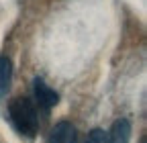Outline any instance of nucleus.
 Segmentation results:
<instances>
[{"mask_svg": "<svg viewBox=\"0 0 147 143\" xmlns=\"http://www.w3.org/2000/svg\"><path fill=\"white\" fill-rule=\"evenodd\" d=\"M8 115L14 125V129L25 135V137H35L39 131V115H37L35 104L25 98V96H16L8 104Z\"/></svg>", "mask_w": 147, "mask_h": 143, "instance_id": "f257e3e1", "label": "nucleus"}, {"mask_svg": "<svg viewBox=\"0 0 147 143\" xmlns=\"http://www.w3.org/2000/svg\"><path fill=\"white\" fill-rule=\"evenodd\" d=\"M33 84H35V98H37V102H39L41 109L49 111V109H53V106L59 102V94L55 92L53 88H49L41 78H35Z\"/></svg>", "mask_w": 147, "mask_h": 143, "instance_id": "f03ea898", "label": "nucleus"}, {"mask_svg": "<svg viewBox=\"0 0 147 143\" xmlns=\"http://www.w3.org/2000/svg\"><path fill=\"white\" fill-rule=\"evenodd\" d=\"M47 143H76V129H74V125L67 121L57 123L51 129Z\"/></svg>", "mask_w": 147, "mask_h": 143, "instance_id": "7ed1b4c3", "label": "nucleus"}, {"mask_svg": "<svg viewBox=\"0 0 147 143\" xmlns=\"http://www.w3.org/2000/svg\"><path fill=\"white\" fill-rule=\"evenodd\" d=\"M129 139H131V123L127 119L115 121L108 133V143H129Z\"/></svg>", "mask_w": 147, "mask_h": 143, "instance_id": "20e7f679", "label": "nucleus"}, {"mask_svg": "<svg viewBox=\"0 0 147 143\" xmlns=\"http://www.w3.org/2000/svg\"><path fill=\"white\" fill-rule=\"evenodd\" d=\"M12 82V63L6 55L0 57V96H4Z\"/></svg>", "mask_w": 147, "mask_h": 143, "instance_id": "39448f33", "label": "nucleus"}, {"mask_svg": "<svg viewBox=\"0 0 147 143\" xmlns=\"http://www.w3.org/2000/svg\"><path fill=\"white\" fill-rule=\"evenodd\" d=\"M86 143H108V135H106L102 129H92V131L88 133Z\"/></svg>", "mask_w": 147, "mask_h": 143, "instance_id": "423d86ee", "label": "nucleus"}]
</instances>
